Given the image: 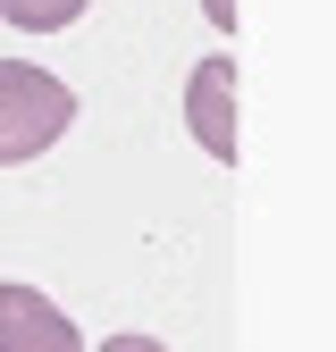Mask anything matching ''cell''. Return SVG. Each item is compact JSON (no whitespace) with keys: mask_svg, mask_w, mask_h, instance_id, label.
I'll use <instances>...</instances> for the list:
<instances>
[{"mask_svg":"<svg viewBox=\"0 0 336 352\" xmlns=\"http://www.w3.org/2000/svg\"><path fill=\"white\" fill-rule=\"evenodd\" d=\"M76 126V93L51 76V67H34V59H0V168H25L42 160L59 135Z\"/></svg>","mask_w":336,"mask_h":352,"instance_id":"cell-1","label":"cell"},{"mask_svg":"<svg viewBox=\"0 0 336 352\" xmlns=\"http://www.w3.org/2000/svg\"><path fill=\"white\" fill-rule=\"evenodd\" d=\"M244 84H235V59L227 51H210L193 76H185V135L219 160V168H235L244 160Z\"/></svg>","mask_w":336,"mask_h":352,"instance_id":"cell-2","label":"cell"},{"mask_svg":"<svg viewBox=\"0 0 336 352\" xmlns=\"http://www.w3.org/2000/svg\"><path fill=\"white\" fill-rule=\"evenodd\" d=\"M0 352H84L76 319L34 285H0Z\"/></svg>","mask_w":336,"mask_h":352,"instance_id":"cell-3","label":"cell"},{"mask_svg":"<svg viewBox=\"0 0 336 352\" xmlns=\"http://www.w3.org/2000/svg\"><path fill=\"white\" fill-rule=\"evenodd\" d=\"M93 0H0V25H17V34H67Z\"/></svg>","mask_w":336,"mask_h":352,"instance_id":"cell-4","label":"cell"},{"mask_svg":"<svg viewBox=\"0 0 336 352\" xmlns=\"http://www.w3.org/2000/svg\"><path fill=\"white\" fill-rule=\"evenodd\" d=\"M101 352H168L160 336H101Z\"/></svg>","mask_w":336,"mask_h":352,"instance_id":"cell-5","label":"cell"},{"mask_svg":"<svg viewBox=\"0 0 336 352\" xmlns=\"http://www.w3.org/2000/svg\"><path fill=\"white\" fill-rule=\"evenodd\" d=\"M202 9H210V25H219V34H235V0H202Z\"/></svg>","mask_w":336,"mask_h":352,"instance_id":"cell-6","label":"cell"}]
</instances>
